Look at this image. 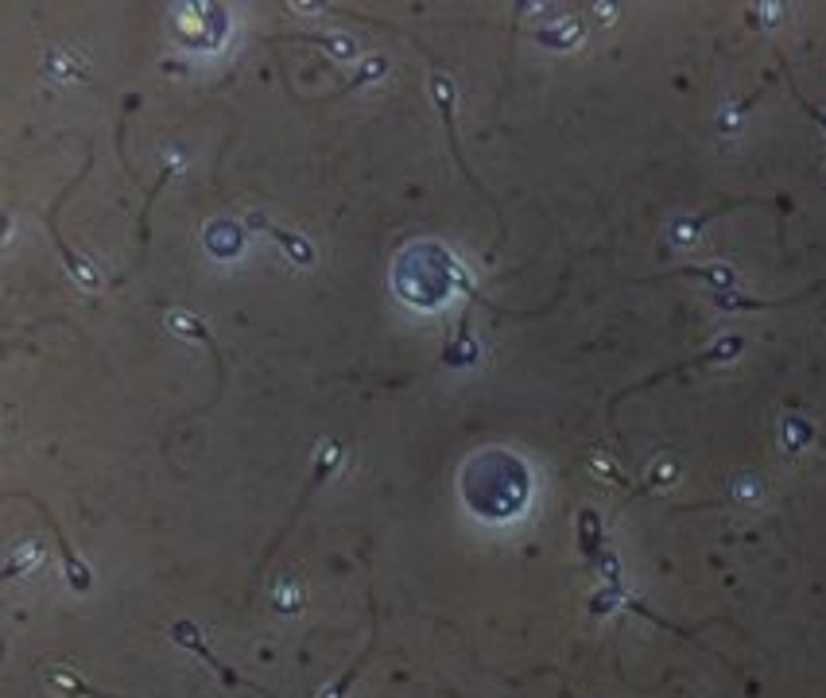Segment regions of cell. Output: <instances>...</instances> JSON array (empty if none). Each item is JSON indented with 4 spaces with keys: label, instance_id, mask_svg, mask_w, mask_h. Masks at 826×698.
<instances>
[{
    "label": "cell",
    "instance_id": "obj_8",
    "mask_svg": "<svg viewBox=\"0 0 826 698\" xmlns=\"http://www.w3.org/2000/svg\"><path fill=\"white\" fill-rule=\"evenodd\" d=\"M248 225H253V230H260V233H268V237H272L276 245L288 248L291 265H299V268H311V265H315V248H311V241L299 237V233L283 230V225H276V222H268L265 213H248Z\"/></svg>",
    "mask_w": 826,
    "mask_h": 698
},
{
    "label": "cell",
    "instance_id": "obj_9",
    "mask_svg": "<svg viewBox=\"0 0 826 698\" xmlns=\"http://www.w3.org/2000/svg\"><path fill=\"white\" fill-rule=\"evenodd\" d=\"M175 167H179V155L167 163V167L160 171V179H155V187L148 190V202H144V210H140V256H137V265H144V256H148V241H152V206H155V198H160V190L167 187L171 183V175H175Z\"/></svg>",
    "mask_w": 826,
    "mask_h": 698
},
{
    "label": "cell",
    "instance_id": "obj_4",
    "mask_svg": "<svg viewBox=\"0 0 826 698\" xmlns=\"http://www.w3.org/2000/svg\"><path fill=\"white\" fill-rule=\"evenodd\" d=\"M9 497H20V501H32V504H35V512H39L43 524L51 528L55 544H59V551H62V574H67L70 590H78V594H90V586H94V571H90V567H85V562L78 559V551L70 547V539L62 536V528H59V520H55V512L47 509V504H43L39 497H32V493H9Z\"/></svg>",
    "mask_w": 826,
    "mask_h": 698
},
{
    "label": "cell",
    "instance_id": "obj_5",
    "mask_svg": "<svg viewBox=\"0 0 826 698\" xmlns=\"http://www.w3.org/2000/svg\"><path fill=\"white\" fill-rule=\"evenodd\" d=\"M90 163H94V160H90V155H85V167H82V171H78V175H74V183H70V187L62 190V195H59V198H55V202H51V210H47V230H51V241H55V248H59V253H62V265L70 268V276H74L78 283H85V288H97V272H94V268H90V265H85L82 256H78L74 248L67 245V237H62V233H59V210H62V202H67V198L74 195V187H78V183L85 179V171H90Z\"/></svg>",
    "mask_w": 826,
    "mask_h": 698
},
{
    "label": "cell",
    "instance_id": "obj_6",
    "mask_svg": "<svg viewBox=\"0 0 826 698\" xmlns=\"http://www.w3.org/2000/svg\"><path fill=\"white\" fill-rule=\"evenodd\" d=\"M579 544H582V555H586L590 567H597V571L605 574V582L609 586H621V574H617V559L614 551H605L602 547V520H597L594 509H582L579 512Z\"/></svg>",
    "mask_w": 826,
    "mask_h": 698
},
{
    "label": "cell",
    "instance_id": "obj_7",
    "mask_svg": "<svg viewBox=\"0 0 826 698\" xmlns=\"http://www.w3.org/2000/svg\"><path fill=\"white\" fill-rule=\"evenodd\" d=\"M43 683L62 698H120V695H109V690H97L94 683H85L82 675L67 664H43Z\"/></svg>",
    "mask_w": 826,
    "mask_h": 698
},
{
    "label": "cell",
    "instance_id": "obj_2",
    "mask_svg": "<svg viewBox=\"0 0 826 698\" xmlns=\"http://www.w3.org/2000/svg\"><path fill=\"white\" fill-rule=\"evenodd\" d=\"M171 640H175V644H179V648H187V652H195V656L202 660V664L210 667L213 675H218V683H222V687H230V690H248V695H256V698H272L265 687H260V683H253V679H248V675H241L237 667L225 664V660L218 656V652H213V648L202 640V632H198V625H190V621H175V625H171Z\"/></svg>",
    "mask_w": 826,
    "mask_h": 698
},
{
    "label": "cell",
    "instance_id": "obj_3",
    "mask_svg": "<svg viewBox=\"0 0 826 698\" xmlns=\"http://www.w3.org/2000/svg\"><path fill=\"white\" fill-rule=\"evenodd\" d=\"M431 94H434V105H439V117H443V128H446V140H451L454 163H458V171H462V175H466L469 187H474L477 195L486 198V202L497 210V198H493V195H486V187H481V183L474 179V171H469L466 155H462V148H458V132H454V82L443 74V70H431Z\"/></svg>",
    "mask_w": 826,
    "mask_h": 698
},
{
    "label": "cell",
    "instance_id": "obj_1",
    "mask_svg": "<svg viewBox=\"0 0 826 698\" xmlns=\"http://www.w3.org/2000/svg\"><path fill=\"white\" fill-rule=\"evenodd\" d=\"M341 458H346V446H341L338 439H326V443L318 446V454H315V466H311V481H307V486H303V493L295 497V504H291V512H288V524H283L280 532H276V539H272V544H268L265 559L256 562V579H260V574H265V567H268V562L276 559V551H280V547H283V539L291 536V528H295V524H299V516H303V512H307V501H311V497L318 493V486H323L326 477H330L334 469L341 466Z\"/></svg>",
    "mask_w": 826,
    "mask_h": 698
}]
</instances>
